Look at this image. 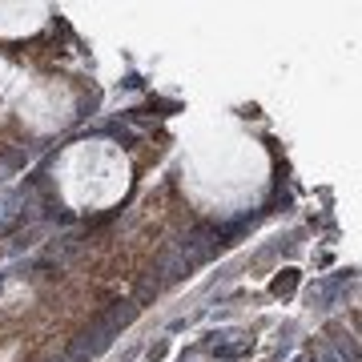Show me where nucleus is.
<instances>
[{
    "label": "nucleus",
    "mask_w": 362,
    "mask_h": 362,
    "mask_svg": "<svg viewBox=\"0 0 362 362\" xmlns=\"http://www.w3.org/2000/svg\"><path fill=\"white\" fill-rule=\"evenodd\" d=\"M266 149L233 125H214L185 153V189L214 214H233L254 202L266 185Z\"/></svg>",
    "instance_id": "f257e3e1"
},
{
    "label": "nucleus",
    "mask_w": 362,
    "mask_h": 362,
    "mask_svg": "<svg viewBox=\"0 0 362 362\" xmlns=\"http://www.w3.org/2000/svg\"><path fill=\"white\" fill-rule=\"evenodd\" d=\"M52 173H57V189L65 197V206L77 214L113 209L133 185L129 157L109 137H85V141L65 145Z\"/></svg>",
    "instance_id": "f03ea898"
},
{
    "label": "nucleus",
    "mask_w": 362,
    "mask_h": 362,
    "mask_svg": "<svg viewBox=\"0 0 362 362\" xmlns=\"http://www.w3.org/2000/svg\"><path fill=\"white\" fill-rule=\"evenodd\" d=\"M49 21V4H33V0H0V40H21L33 37L37 28Z\"/></svg>",
    "instance_id": "20e7f679"
},
{
    "label": "nucleus",
    "mask_w": 362,
    "mask_h": 362,
    "mask_svg": "<svg viewBox=\"0 0 362 362\" xmlns=\"http://www.w3.org/2000/svg\"><path fill=\"white\" fill-rule=\"evenodd\" d=\"M13 113L28 133L49 137V133L65 129L69 121L77 117V93L57 77L25 81V85L16 89V97H13Z\"/></svg>",
    "instance_id": "7ed1b4c3"
},
{
    "label": "nucleus",
    "mask_w": 362,
    "mask_h": 362,
    "mask_svg": "<svg viewBox=\"0 0 362 362\" xmlns=\"http://www.w3.org/2000/svg\"><path fill=\"white\" fill-rule=\"evenodd\" d=\"M13 89H16V69H13L8 57H0V97H4V93H13Z\"/></svg>",
    "instance_id": "39448f33"
}]
</instances>
